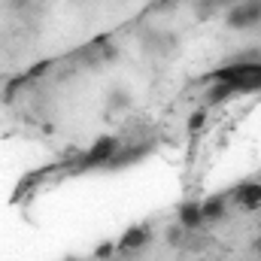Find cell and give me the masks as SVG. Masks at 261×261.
Returning <instances> with one entry per match:
<instances>
[{
	"label": "cell",
	"mask_w": 261,
	"mask_h": 261,
	"mask_svg": "<svg viewBox=\"0 0 261 261\" xmlns=\"http://www.w3.org/2000/svg\"><path fill=\"white\" fill-rule=\"evenodd\" d=\"M225 24L234 31H249V28L261 24V0H240L234 6H228Z\"/></svg>",
	"instance_id": "6da1fadb"
},
{
	"label": "cell",
	"mask_w": 261,
	"mask_h": 261,
	"mask_svg": "<svg viewBox=\"0 0 261 261\" xmlns=\"http://www.w3.org/2000/svg\"><path fill=\"white\" fill-rule=\"evenodd\" d=\"M116 155H119V143H116L113 137H103V140H97V143L85 152V158H82V170H88V167H107Z\"/></svg>",
	"instance_id": "7a4b0ae2"
},
{
	"label": "cell",
	"mask_w": 261,
	"mask_h": 261,
	"mask_svg": "<svg viewBox=\"0 0 261 261\" xmlns=\"http://www.w3.org/2000/svg\"><path fill=\"white\" fill-rule=\"evenodd\" d=\"M176 219H179V228L186 231H197L203 225V210H200V200H186L176 206Z\"/></svg>",
	"instance_id": "3957f363"
},
{
	"label": "cell",
	"mask_w": 261,
	"mask_h": 261,
	"mask_svg": "<svg viewBox=\"0 0 261 261\" xmlns=\"http://www.w3.org/2000/svg\"><path fill=\"white\" fill-rule=\"evenodd\" d=\"M146 243H149V228L137 225V228H128V231L122 234V240L116 243V249H119L122 255H128V252H140Z\"/></svg>",
	"instance_id": "277c9868"
},
{
	"label": "cell",
	"mask_w": 261,
	"mask_h": 261,
	"mask_svg": "<svg viewBox=\"0 0 261 261\" xmlns=\"http://www.w3.org/2000/svg\"><path fill=\"white\" fill-rule=\"evenodd\" d=\"M234 203L240 210H261V182H246L234 192Z\"/></svg>",
	"instance_id": "5b68a950"
},
{
	"label": "cell",
	"mask_w": 261,
	"mask_h": 261,
	"mask_svg": "<svg viewBox=\"0 0 261 261\" xmlns=\"http://www.w3.org/2000/svg\"><path fill=\"white\" fill-rule=\"evenodd\" d=\"M200 210H203V222H219L225 213H228V195H213L200 200Z\"/></svg>",
	"instance_id": "8992f818"
},
{
	"label": "cell",
	"mask_w": 261,
	"mask_h": 261,
	"mask_svg": "<svg viewBox=\"0 0 261 261\" xmlns=\"http://www.w3.org/2000/svg\"><path fill=\"white\" fill-rule=\"evenodd\" d=\"M128 107H130V94L128 91L113 88V91L107 94V110H110V113H122V110H128Z\"/></svg>",
	"instance_id": "52a82bcc"
},
{
	"label": "cell",
	"mask_w": 261,
	"mask_h": 261,
	"mask_svg": "<svg viewBox=\"0 0 261 261\" xmlns=\"http://www.w3.org/2000/svg\"><path fill=\"white\" fill-rule=\"evenodd\" d=\"M234 94V82H216L206 88V103H219V100H228Z\"/></svg>",
	"instance_id": "ba28073f"
},
{
	"label": "cell",
	"mask_w": 261,
	"mask_h": 261,
	"mask_svg": "<svg viewBox=\"0 0 261 261\" xmlns=\"http://www.w3.org/2000/svg\"><path fill=\"white\" fill-rule=\"evenodd\" d=\"M97 58H100L103 64H113V61L119 58V46H116L113 40H97Z\"/></svg>",
	"instance_id": "9c48e42d"
},
{
	"label": "cell",
	"mask_w": 261,
	"mask_h": 261,
	"mask_svg": "<svg viewBox=\"0 0 261 261\" xmlns=\"http://www.w3.org/2000/svg\"><path fill=\"white\" fill-rule=\"evenodd\" d=\"M203 125H206V107H200V110H195V113L189 116V130H192V134H197Z\"/></svg>",
	"instance_id": "30bf717a"
},
{
	"label": "cell",
	"mask_w": 261,
	"mask_h": 261,
	"mask_svg": "<svg viewBox=\"0 0 261 261\" xmlns=\"http://www.w3.org/2000/svg\"><path fill=\"white\" fill-rule=\"evenodd\" d=\"M167 243H170V246H182V243H186V228H179V225L167 228Z\"/></svg>",
	"instance_id": "8fae6325"
},
{
	"label": "cell",
	"mask_w": 261,
	"mask_h": 261,
	"mask_svg": "<svg viewBox=\"0 0 261 261\" xmlns=\"http://www.w3.org/2000/svg\"><path fill=\"white\" fill-rule=\"evenodd\" d=\"M116 255V243H100L97 249H94V258L97 261H110Z\"/></svg>",
	"instance_id": "7c38bea8"
},
{
	"label": "cell",
	"mask_w": 261,
	"mask_h": 261,
	"mask_svg": "<svg viewBox=\"0 0 261 261\" xmlns=\"http://www.w3.org/2000/svg\"><path fill=\"white\" fill-rule=\"evenodd\" d=\"M9 9L18 12V15H24L28 9H34V0H9Z\"/></svg>",
	"instance_id": "4fadbf2b"
},
{
	"label": "cell",
	"mask_w": 261,
	"mask_h": 261,
	"mask_svg": "<svg viewBox=\"0 0 261 261\" xmlns=\"http://www.w3.org/2000/svg\"><path fill=\"white\" fill-rule=\"evenodd\" d=\"M252 252L261 258V234H258V237H252Z\"/></svg>",
	"instance_id": "5bb4252c"
}]
</instances>
